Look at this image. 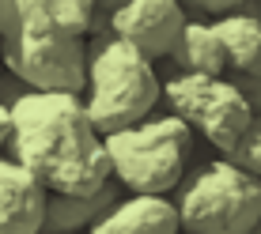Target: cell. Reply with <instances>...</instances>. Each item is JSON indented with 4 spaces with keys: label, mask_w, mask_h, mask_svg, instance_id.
<instances>
[{
    "label": "cell",
    "mask_w": 261,
    "mask_h": 234,
    "mask_svg": "<svg viewBox=\"0 0 261 234\" xmlns=\"http://www.w3.org/2000/svg\"><path fill=\"white\" fill-rule=\"evenodd\" d=\"M12 159L46 185V193L91 196L114 182L106 136L95 129L84 95L27 91L12 106Z\"/></svg>",
    "instance_id": "cell-1"
},
{
    "label": "cell",
    "mask_w": 261,
    "mask_h": 234,
    "mask_svg": "<svg viewBox=\"0 0 261 234\" xmlns=\"http://www.w3.org/2000/svg\"><path fill=\"white\" fill-rule=\"evenodd\" d=\"M159 98H163V79L155 72V61L114 34H95L91 72H87V91H84V106L91 113L95 129L110 136V132L148 121L155 113Z\"/></svg>",
    "instance_id": "cell-2"
},
{
    "label": "cell",
    "mask_w": 261,
    "mask_h": 234,
    "mask_svg": "<svg viewBox=\"0 0 261 234\" xmlns=\"http://www.w3.org/2000/svg\"><path fill=\"white\" fill-rule=\"evenodd\" d=\"M193 148V129L174 113L129 125L106 136L114 182L133 196H170L186 178V159Z\"/></svg>",
    "instance_id": "cell-3"
},
{
    "label": "cell",
    "mask_w": 261,
    "mask_h": 234,
    "mask_svg": "<svg viewBox=\"0 0 261 234\" xmlns=\"http://www.w3.org/2000/svg\"><path fill=\"white\" fill-rule=\"evenodd\" d=\"M190 234H254L261 227V178L235 159H208L174 189Z\"/></svg>",
    "instance_id": "cell-4"
},
{
    "label": "cell",
    "mask_w": 261,
    "mask_h": 234,
    "mask_svg": "<svg viewBox=\"0 0 261 234\" xmlns=\"http://www.w3.org/2000/svg\"><path fill=\"white\" fill-rule=\"evenodd\" d=\"M163 98H167L170 113L182 117L197 136L208 140L220 155H231L257 121L250 98L242 95V87L231 76L170 72L163 79Z\"/></svg>",
    "instance_id": "cell-5"
},
{
    "label": "cell",
    "mask_w": 261,
    "mask_h": 234,
    "mask_svg": "<svg viewBox=\"0 0 261 234\" xmlns=\"http://www.w3.org/2000/svg\"><path fill=\"white\" fill-rule=\"evenodd\" d=\"M4 65L19 76L31 91H61L84 95L91 72V46L87 38H61V34H12L0 42Z\"/></svg>",
    "instance_id": "cell-6"
},
{
    "label": "cell",
    "mask_w": 261,
    "mask_h": 234,
    "mask_svg": "<svg viewBox=\"0 0 261 234\" xmlns=\"http://www.w3.org/2000/svg\"><path fill=\"white\" fill-rule=\"evenodd\" d=\"M190 19L193 15L186 12L182 0H125L102 15V31L137 46L151 61H163V57L170 61Z\"/></svg>",
    "instance_id": "cell-7"
},
{
    "label": "cell",
    "mask_w": 261,
    "mask_h": 234,
    "mask_svg": "<svg viewBox=\"0 0 261 234\" xmlns=\"http://www.w3.org/2000/svg\"><path fill=\"white\" fill-rule=\"evenodd\" d=\"M46 200V185L31 170L0 155V234H42Z\"/></svg>",
    "instance_id": "cell-8"
},
{
    "label": "cell",
    "mask_w": 261,
    "mask_h": 234,
    "mask_svg": "<svg viewBox=\"0 0 261 234\" xmlns=\"http://www.w3.org/2000/svg\"><path fill=\"white\" fill-rule=\"evenodd\" d=\"M19 31L95 38L102 31V4L98 0H19Z\"/></svg>",
    "instance_id": "cell-9"
},
{
    "label": "cell",
    "mask_w": 261,
    "mask_h": 234,
    "mask_svg": "<svg viewBox=\"0 0 261 234\" xmlns=\"http://www.w3.org/2000/svg\"><path fill=\"white\" fill-rule=\"evenodd\" d=\"M174 196H121L87 234H182Z\"/></svg>",
    "instance_id": "cell-10"
},
{
    "label": "cell",
    "mask_w": 261,
    "mask_h": 234,
    "mask_svg": "<svg viewBox=\"0 0 261 234\" xmlns=\"http://www.w3.org/2000/svg\"><path fill=\"white\" fill-rule=\"evenodd\" d=\"M121 200V182H110L91 196H65L49 193L46 200V230L49 234H87L114 204Z\"/></svg>",
    "instance_id": "cell-11"
},
{
    "label": "cell",
    "mask_w": 261,
    "mask_h": 234,
    "mask_svg": "<svg viewBox=\"0 0 261 234\" xmlns=\"http://www.w3.org/2000/svg\"><path fill=\"white\" fill-rule=\"evenodd\" d=\"M227 46V76L231 79H261V15L242 8L235 15L212 19Z\"/></svg>",
    "instance_id": "cell-12"
},
{
    "label": "cell",
    "mask_w": 261,
    "mask_h": 234,
    "mask_svg": "<svg viewBox=\"0 0 261 234\" xmlns=\"http://www.w3.org/2000/svg\"><path fill=\"white\" fill-rule=\"evenodd\" d=\"M178 72H197V76H227V46L212 19H190L182 31L174 57Z\"/></svg>",
    "instance_id": "cell-13"
},
{
    "label": "cell",
    "mask_w": 261,
    "mask_h": 234,
    "mask_svg": "<svg viewBox=\"0 0 261 234\" xmlns=\"http://www.w3.org/2000/svg\"><path fill=\"white\" fill-rule=\"evenodd\" d=\"M227 159H235L239 166H246L250 174H257V178H261V117L254 121V129L246 132V140H242Z\"/></svg>",
    "instance_id": "cell-14"
},
{
    "label": "cell",
    "mask_w": 261,
    "mask_h": 234,
    "mask_svg": "<svg viewBox=\"0 0 261 234\" xmlns=\"http://www.w3.org/2000/svg\"><path fill=\"white\" fill-rule=\"evenodd\" d=\"M182 4L193 19H223V15L242 12L250 0H182Z\"/></svg>",
    "instance_id": "cell-15"
},
{
    "label": "cell",
    "mask_w": 261,
    "mask_h": 234,
    "mask_svg": "<svg viewBox=\"0 0 261 234\" xmlns=\"http://www.w3.org/2000/svg\"><path fill=\"white\" fill-rule=\"evenodd\" d=\"M19 34V0H0V42Z\"/></svg>",
    "instance_id": "cell-16"
},
{
    "label": "cell",
    "mask_w": 261,
    "mask_h": 234,
    "mask_svg": "<svg viewBox=\"0 0 261 234\" xmlns=\"http://www.w3.org/2000/svg\"><path fill=\"white\" fill-rule=\"evenodd\" d=\"M27 91H31V87H27L19 76H12V72H8V76H0V102L15 106V102H19V98H23Z\"/></svg>",
    "instance_id": "cell-17"
},
{
    "label": "cell",
    "mask_w": 261,
    "mask_h": 234,
    "mask_svg": "<svg viewBox=\"0 0 261 234\" xmlns=\"http://www.w3.org/2000/svg\"><path fill=\"white\" fill-rule=\"evenodd\" d=\"M12 140H15V113L8 102H0V151H12Z\"/></svg>",
    "instance_id": "cell-18"
},
{
    "label": "cell",
    "mask_w": 261,
    "mask_h": 234,
    "mask_svg": "<svg viewBox=\"0 0 261 234\" xmlns=\"http://www.w3.org/2000/svg\"><path fill=\"white\" fill-rule=\"evenodd\" d=\"M235 83L242 87V95L250 98V106H254V113L261 117V79H235Z\"/></svg>",
    "instance_id": "cell-19"
},
{
    "label": "cell",
    "mask_w": 261,
    "mask_h": 234,
    "mask_svg": "<svg viewBox=\"0 0 261 234\" xmlns=\"http://www.w3.org/2000/svg\"><path fill=\"white\" fill-rule=\"evenodd\" d=\"M98 4H102V15H106V12H114L118 4H125V0H98Z\"/></svg>",
    "instance_id": "cell-20"
},
{
    "label": "cell",
    "mask_w": 261,
    "mask_h": 234,
    "mask_svg": "<svg viewBox=\"0 0 261 234\" xmlns=\"http://www.w3.org/2000/svg\"><path fill=\"white\" fill-rule=\"evenodd\" d=\"M254 234H261V227H257V230H254Z\"/></svg>",
    "instance_id": "cell-21"
},
{
    "label": "cell",
    "mask_w": 261,
    "mask_h": 234,
    "mask_svg": "<svg viewBox=\"0 0 261 234\" xmlns=\"http://www.w3.org/2000/svg\"><path fill=\"white\" fill-rule=\"evenodd\" d=\"M42 234H49V230H42Z\"/></svg>",
    "instance_id": "cell-22"
}]
</instances>
